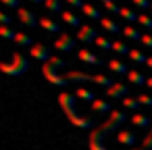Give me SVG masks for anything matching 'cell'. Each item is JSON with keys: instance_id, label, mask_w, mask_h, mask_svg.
Wrapping results in <instances>:
<instances>
[{"instance_id": "cell-1", "label": "cell", "mask_w": 152, "mask_h": 150, "mask_svg": "<svg viewBox=\"0 0 152 150\" xmlns=\"http://www.w3.org/2000/svg\"><path fill=\"white\" fill-rule=\"evenodd\" d=\"M123 121H125V113H121V110H113L110 117H108L98 129L92 131V135H90V150H106L104 144H102L104 138H106L110 131H115Z\"/></svg>"}, {"instance_id": "cell-2", "label": "cell", "mask_w": 152, "mask_h": 150, "mask_svg": "<svg viewBox=\"0 0 152 150\" xmlns=\"http://www.w3.org/2000/svg\"><path fill=\"white\" fill-rule=\"evenodd\" d=\"M58 104H61V108L65 110V115L69 117V121H71L73 125H77V127H81V129L92 127V121H90V119L77 115V110H75V94H67V92H63V94L58 96Z\"/></svg>"}, {"instance_id": "cell-3", "label": "cell", "mask_w": 152, "mask_h": 150, "mask_svg": "<svg viewBox=\"0 0 152 150\" xmlns=\"http://www.w3.org/2000/svg\"><path fill=\"white\" fill-rule=\"evenodd\" d=\"M67 81H79V83H83V81H94V83H98V86H104V88H110L115 81L110 79V77H106V75H90V73H81V71H69L67 75Z\"/></svg>"}, {"instance_id": "cell-4", "label": "cell", "mask_w": 152, "mask_h": 150, "mask_svg": "<svg viewBox=\"0 0 152 150\" xmlns=\"http://www.w3.org/2000/svg\"><path fill=\"white\" fill-rule=\"evenodd\" d=\"M42 75H44L50 83H54V86H67V77L56 75V67H52L50 63L42 65Z\"/></svg>"}, {"instance_id": "cell-5", "label": "cell", "mask_w": 152, "mask_h": 150, "mask_svg": "<svg viewBox=\"0 0 152 150\" xmlns=\"http://www.w3.org/2000/svg\"><path fill=\"white\" fill-rule=\"evenodd\" d=\"M75 40H77V38H73V36H69V34H61V38L54 42V48H56L58 52H71V50L75 48Z\"/></svg>"}, {"instance_id": "cell-6", "label": "cell", "mask_w": 152, "mask_h": 150, "mask_svg": "<svg viewBox=\"0 0 152 150\" xmlns=\"http://www.w3.org/2000/svg\"><path fill=\"white\" fill-rule=\"evenodd\" d=\"M96 34H98V31H96L92 25H81V27L77 29V36H75V38H77L79 42H83V44H90V42H96V38H98Z\"/></svg>"}, {"instance_id": "cell-7", "label": "cell", "mask_w": 152, "mask_h": 150, "mask_svg": "<svg viewBox=\"0 0 152 150\" xmlns=\"http://www.w3.org/2000/svg\"><path fill=\"white\" fill-rule=\"evenodd\" d=\"M127 90H129V88H127V83L115 81V83H113L110 88H106V96H108V98H115V100H117V98H123V96L127 94Z\"/></svg>"}, {"instance_id": "cell-8", "label": "cell", "mask_w": 152, "mask_h": 150, "mask_svg": "<svg viewBox=\"0 0 152 150\" xmlns=\"http://www.w3.org/2000/svg\"><path fill=\"white\" fill-rule=\"evenodd\" d=\"M77 56H79V61H83V63H88V65H104V61L102 59H98L92 50H88V48H81L79 52H77Z\"/></svg>"}, {"instance_id": "cell-9", "label": "cell", "mask_w": 152, "mask_h": 150, "mask_svg": "<svg viewBox=\"0 0 152 150\" xmlns=\"http://www.w3.org/2000/svg\"><path fill=\"white\" fill-rule=\"evenodd\" d=\"M17 15H19V21H21L23 25H27V27H36V25L40 23V21L36 19V15H34L31 11H27V9H19Z\"/></svg>"}, {"instance_id": "cell-10", "label": "cell", "mask_w": 152, "mask_h": 150, "mask_svg": "<svg viewBox=\"0 0 152 150\" xmlns=\"http://www.w3.org/2000/svg\"><path fill=\"white\" fill-rule=\"evenodd\" d=\"M29 52H31V56L38 59V61H50V52H48V48L42 46V44H34Z\"/></svg>"}, {"instance_id": "cell-11", "label": "cell", "mask_w": 152, "mask_h": 150, "mask_svg": "<svg viewBox=\"0 0 152 150\" xmlns=\"http://www.w3.org/2000/svg\"><path fill=\"white\" fill-rule=\"evenodd\" d=\"M81 13H83L86 17H90V19H102V13H100L94 4H90V2H86V4L81 7Z\"/></svg>"}, {"instance_id": "cell-12", "label": "cell", "mask_w": 152, "mask_h": 150, "mask_svg": "<svg viewBox=\"0 0 152 150\" xmlns=\"http://www.w3.org/2000/svg\"><path fill=\"white\" fill-rule=\"evenodd\" d=\"M40 25H42L46 31H50V34H58V31H61L58 23H54V21H52V19H48V17H42V19H40Z\"/></svg>"}, {"instance_id": "cell-13", "label": "cell", "mask_w": 152, "mask_h": 150, "mask_svg": "<svg viewBox=\"0 0 152 150\" xmlns=\"http://www.w3.org/2000/svg\"><path fill=\"white\" fill-rule=\"evenodd\" d=\"M100 25H102L106 31H110V34H119V31H123V29H121L113 19H108V17H102V19H100Z\"/></svg>"}, {"instance_id": "cell-14", "label": "cell", "mask_w": 152, "mask_h": 150, "mask_svg": "<svg viewBox=\"0 0 152 150\" xmlns=\"http://www.w3.org/2000/svg\"><path fill=\"white\" fill-rule=\"evenodd\" d=\"M11 63H13V65H15V67H17V69H19L21 73H25V71H27V59H25L23 54L15 52V54H13V61H11Z\"/></svg>"}, {"instance_id": "cell-15", "label": "cell", "mask_w": 152, "mask_h": 150, "mask_svg": "<svg viewBox=\"0 0 152 150\" xmlns=\"http://www.w3.org/2000/svg\"><path fill=\"white\" fill-rule=\"evenodd\" d=\"M92 110L98 113V115H102V113H108V110H110V104H108L106 100H100V98H98V100L92 102Z\"/></svg>"}, {"instance_id": "cell-16", "label": "cell", "mask_w": 152, "mask_h": 150, "mask_svg": "<svg viewBox=\"0 0 152 150\" xmlns=\"http://www.w3.org/2000/svg\"><path fill=\"white\" fill-rule=\"evenodd\" d=\"M131 123L137 125V127H148V125H152L150 117H146V115H142V113H135V115L131 117Z\"/></svg>"}, {"instance_id": "cell-17", "label": "cell", "mask_w": 152, "mask_h": 150, "mask_svg": "<svg viewBox=\"0 0 152 150\" xmlns=\"http://www.w3.org/2000/svg\"><path fill=\"white\" fill-rule=\"evenodd\" d=\"M0 71L2 73H7V75H13V77H19V75H23L13 63H0Z\"/></svg>"}, {"instance_id": "cell-18", "label": "cell", "mask_w": 152, "mask_h": 150, "mask_svg": "<svg viewBox=\"0 0 152 150\" xmlns=\"http://www.w3.org/2000/svg\"><path fill=\"white\" fill-rule=\"evenodd\" d=\"M108 69H110V71H115V73H119V75H127V73H129V71H127V67H125L121 61H115V59H113V61H108Z\"/></svg>"}, {"instance_id": "cell-19", "label": "cell", "mask_w": 152, "mask_h": 150, "mask_svg": "<svg viewBox=\"0 0 152 150\" xmlns=\"http://www.w3.org/2000/svg\"><path fill=\"white\" fill-rule=\"evenodd\" d=\"M127 79H129V83H133V86H144V83H146V77H144L142 73H137V71H129V73H127Z\"/></svg>"}, {"instance_id": "cell-20", "label": "cell", "mask_w": 152, "mask_h": 150, "mask_svg": "<svg viewBox=\"0 0 152 150\" xmlns=\"http://www.w3.org/2000/svg\"><path fill=\"white\" fill-rule=\"evenodd\" d=\"M61 17H63V21H65V23H69L71 27H81V25H79V19H77L71 11H63V15H61Z\"/></svg>"}, {"instance_id": "cell-21", "label": "cell", "mask_w": 152, "mask_h": 150, "mask_svg": "<svg viewBox=\"0 0 152 150\" xmlns=\"http://www.w3.org/2000/svg\"><path fill=\"white\" fill-rule=\"evenodd\" d=\"M75 98H79V100H83V102H94V100H96L94 94H92L90 90H86V88H79V90L75 92Z\"/></svg>"}, {"instance_id": "cell-22", "label": "cell", "mask_w": 152, "mask_h": 150, "mask_svg": "<svg viewBox=\"0 0 152 150\" xmlns=\"http://www.w3.org/2000/svg\"><path fill=\"white\" fill-rule=\"evenodd\" d=\"M117 140H119L121 144H125V146H131V144L135 142V135H133L131 131H119Z\"/></svg>"}, {"instance_id": "cell-23", "label": "cell", "mask_w": 152, "mask_h": 150, "mask_svg": "<svg viewBox=\"0 0 152 150\" xmlns=\"http://www.w3.org/2000/svg\"><path fill=\"white\" fill-rule=\"evenodd\" d=\"M129 59H131V61H135V63H140V65L148 61V56H146L142 50H137V48H131V50H129Z\"/></svg>"}, {"instance_id": "cell-24", "label": "cell", "mask_w": 152, "mask_h": 150, "mask_svg": "<svg viewBox=\"0 0 152 150\" xmlns=\"http://www.w3.org/2000/svg\"><path fill=\"white\" fill-rule=\"evenodd\" d=\"M125 38H131V40H142V34L135 29V27H131V25H127V27H123V31H121Z\"/></svg>"}, {"instance_id": "cell-25", "label": "cell", "mask_w": 152, "mask_h": 150, "mask_svg": "<svg viewBox=\"0 0 152 150\" xmlns=\"http://www.w3.org/2000/svg\"><path fill=\"white\" fill-rule=\"evenodd\" d=\"M15 36H17L15 29H11L9 25H0V38H4V40H15Z\"/></svg>"}, {"instance_id": "cell-26", "label": "cell", "mask_w": 152, "mask_h": 150, "mask_svg": "<svg viewBox=\"0 0 152 150\" xmlns=\"http://www.w3.org/2000/svg\"><path fill=\"white\" fill-rule=\"evenodd\" d=\"M15 42H17L19 46H34V44H31V38H29L27 34H21V31H17V36H15Z\"/></svg>"}, {"instance_id": "cell-27", "label": "cell", "mask_w": 152, "mask_h": 150, "mask_svg": "<svg viewBox=\"0 0 152 150\" xmlns=\"http://www.w3.org/2000/svg\"><path fill=\"white\" fill-rule=\"evenodd\" d=\"M123 19H127V21H137V15H135V11H131V9H127V7H121V13H119Z\"/></svg>"}, {"instance_id": "cell-28", "label": "cell", "mask_w": 152, "mask_h": 150, "mask_svg": "<svg viewBox=\"0 0 152 150\" xmlns=\"http://www.w3.org/2000/svg\"><path fill=\"white\" fill-rule=\"evenodd\" d=\"M44 4L50 13H61V0H44Z\"/></svg>"}, {"instance_id": "cell-29", "label": "cell", "mask_w": 152, "mask_h": 150, "mask_svg": "<svg viewBox=\"0 0 152 150\" xmlns=\"http://www.w3.org/2000/svg\"><path fill=\"white\" fill-rule=\"evenodd\" d=\"M123 106H125V108L135 110V108L140 106V100H135V98H131V96H125V98H123Z\"/></svg>"}, {"instance_id": "cell-30", "label": "cell", "mask_w": 152, "mask_h": 150, "mask_svg": "<svg viewBox=\"0 0 152 150\" xmlns=\"http://www.w3.org/2000/svg\"><path fill=\"white\" fill-rule=\"evenodd\" d=\"M113 50L117 54H129V48L123 44V42H113Z\"/></svg>"}, {"instance_id": "cell-31", "label": "cell", "mask_w": 152, "mask_h": 150, "mask_svg": "<svg viewBox=\"0 0 152 150\" xmlns=\"http://www.w3.org/2000/svg\"><path fill=\"white\" fill-rule=\"evenodd\" d=\"M96 46L102 48V50H110L113 48V42H108L106 38H96Z\"/></svg>"}, {"instance_id": "cell-32", "label": "cell", "mask_w": 152, "mask_h": 150, "mask_svg": "<svg viewBox=\"0 0 152 150\" xmlns=\"http://www.w3.org/2000/svg\"><path fill=\"white\" fill-rule=\"evenodd\" d=\"M52 67H56V69H63V67H67V63L63 61V59H58V56H50V61H48Z\"/></svg>"}, {"instance_id": "cell-33", "label": "cell", "mask_w": 152, "mask_h": 150, "mask_svg": "<svg viewBox=\"0 0 152 150\" xmlns=\"http://www.w3.org/2000/svg\"><path fill=\"white\" fill-rule=\"evenodd\" d=\"M137 21L144 25V27H148V29H152V19L148 17V15H137Z\"/></svg>"}, {"instance_id": "cell-34", "label": "cell", "mask_w": 152, "mask_h": 150, "mask_svg": "<svg viewBox=\"0 0 152 150\" xmlns=\"http://www.w3.org/2000/svg\"><path fill=\"white\" fill-rule=\"evenodd\" d=\"M140 104H144V106H152V96H148V94H140Z\"/></svg>"}, {"instance_id": "cell-35", "label": "cell", "mask_w": 152, "mask_h": 150, "mask_svg": "<svg viewBox=\"0 0 152 150\" xmlns=\"http://www.w3.org/2000/svg\"><path fill=\"white\" fill-rule=\"evenodd\" d=\"M142 148H152V125H150L148 135H146V138H144V142H142Z\"/></svg>"}, {"instance_id": "cell-36", "label": "cell", "mask_w": 152, "mask_h": 150, "mask_svg": "<svg viewBox=\"0 0 152 150\" xmlns=\"http://www.w3.org/2000/svg\"><path fill=\"white\" fill-rule=\"evenodd\" d=\"M131 2H133L137 9H148V7H152V4H150V0H131Z\"/></svg>"}, {"instance_id": "cell-37", "label": "cell", "mask_w": 152, "mask_h": 150, "mask_svg": "<svg viewBox=\"0 0 152 150\" xmlns=\"http://www.w3.org/2000/svg\"><path fill=\"white\" fill-rule=\"evenodd\" d=\"M104 7H106V11H108V13H121V7H117L113 0H110V2H106Z\"/></svg>"}, {"instance_id": "cell-38", "label": "cell", "mask_w": 152, "mask_h": 150, "mask_svg": "<svg viewBox=\"0 0 152 150\" xmlns=\"http://www.w3.org/2000/svg\"><path fill=\"white\" fill-rule=\"evenodd\" d=\"M11 15H7V13H2V11H0V25H11Z\"/></svg>"}, {"instance_id": "cell-39", "label": "cell", "mask_w": 152, "mask_h": 150, "mask_svg": "<svg viewBox=\"0 0 152 150\" xmlns=\"http://www.w3.org/2000/svg\"><path fill=\"white\" fill-rule=\"evenodd\" d=\"M4 7H9V9H17L19 7V0H0Z\"/></svg>"}, {"instance_id": "cell-40", "label": "cell", "mask_w": 152, "mask_h": 150, "mask_svg": "<svg viewBox=\"0 0 152 150\" xmlns=\"http://www.w3.org/2000/svg\"><path fill=\"white\" fill-rule=\"evenodd\" d=\"M140 42H142L144 46H148V48H152V36H148V34H144Z\"/></svg>"}, {"instance_id": "cell-41", "label": "cell", "mask_w": 152, "mask_h": 150, "mask_svg": "<svg viewBox=\"0 0 152 150\" xmlns=\"http://www.w3.org/2000/svg\"><path fill=\"white\" fill-rule=\"evenodd\" d=\"M67 4L73 7V9H81V7H83V4H81V0H67Z\"/></svg>"}, {"instance_id": "cell-42", "label": "cell", "mask_w": 152, "mask_h": 150, "mask_svg": "<svg viewBox=\"0 0 152 150\" xmlns=\"http://www.w3.org/2000/svg\"><path fill=\"white\" fill-rule=\"evenodd\" d=\"M146 83H148V88H152V77H148V79H146Z\"/></svg>"}, {"instance_id": "cell-43", "label": "cell", "mask_w": 152, "mask_h": 150, "mask_svg": "<svg viewBox=\"0 0 152 150\" xmlns=\"http://www.w3.org/2000/svg\"><path fill=\"white\" fill-rule=\"evenodd\" d=\"M146 65H148V67H150V69H152V56H150V59H148V61H146Z\"/></svg>"}, {"instance_id": "cell-44", "label": "cell", "mask_w": 152, "mask_h": 150, "mask_svg": "<svg viewBox=\"0 0 152 150\" xmlns=\"http://www.w3.org/2000/svg\"><path fill=\"white\" fill-rule=\"evenodd\" d=\"M31 2H34V4H40V2H42V0H31Z\"/></svg>"}, {"instance_id": "cell-45", "label": "cell", "mask_w": 152, "mask_h": 150, "mask_svg": "<svg viewBox=\"0 0 152 150\" xmlns=\"http://www.w3.org/2000/svg\"><path fill=\"white\" fill-rule=\"evenodd\" d=\"M131 150H144V148H131Z\"/></svg>"}, {"instance_id": "cell-46", "label": "cell", "mask_w": 152, "mask_h": 150, "mask_svg": "<svg viewBox=\"0 0 152 150\" xmlns=\"http://www.w3.org/2000/svg\"><path fill=\"white\" fill-rule=\"evenodd\" d=\"M102 2H104V4H106V2H110V0H102Z\"/></svg>"}, {"instance_id": "cell-47", "label": "cell", "mask_w": 152, "mask_h": 150, "mask_svg": "<svg viewBox=\"0 0 152 150\" xmlns=\"http://www.w3.org/2000/svg\"><path fill=\"white\" fill-rule=\"evenodd\" d=\"M150 9H152V7H150Z\"/></svg>"}]
</instances>
